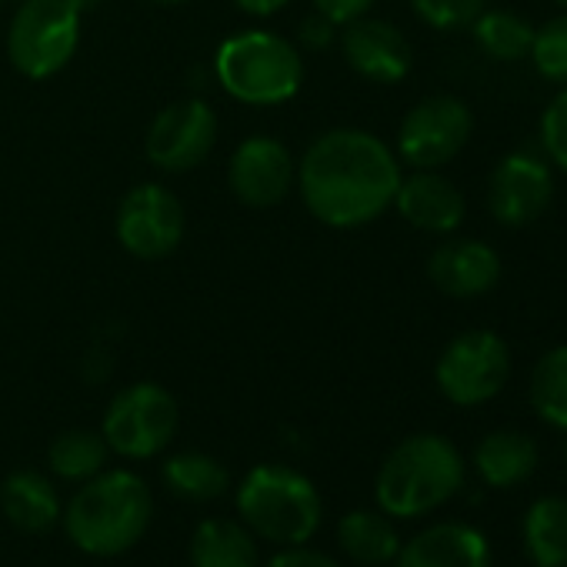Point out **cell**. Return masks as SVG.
<instances>
[{
	"label": "cell",
	"mask_w": 567,
	"mask_h": 567,
	"mask_svg": "<svg viewBox=\"0 0 567 567\" xmlns=\"http://www.w3.org/2000/svg\"><path fill=\"white\" fill-rule=\"evenodd\" d=\"M404 164L394 147L364 127L318 134L298 161V194L315 220L358 230L391 210Z\"/></svg>",
	"instance_id": "1"
},
{
	"label": "cell",
	"mask_w": 567,
	"mask_h": 567,
	"mask_svg": "<svg viewBox=\"0 0 567 567\" xmlns=\"http://www.w3.org/2000/svg\"><path fill=\"white\" fill-rule=\"evenodd\" d=\"M154 497L144 477L114 467L84 481L64 511V530L71 544L91 557L127 554L151 527Z\"/></svg>",
	"instance_id": "2"
},
{
	"label": "cell",
	"mask_w": 567,
	"mask_h": 567,
	"mask_svg": "<svg viewBox=\"0 0 567 567\" xmlns=\"http://www.w3.org/2000/svg\"><path fill=\"white\" fill-rule=\"evenodd\" d=\"M214 78L244 107H280L305 87V58L291 38L267 28H244L217 44Z\"/></svg>",
	"instance_id": "3"
},
{
	"label": "cell",
	"mask_w": 567,
	"mask_h": 567,
	"mask_svg": "<svg viewBox=\"0 0 567 567\" xmlns=\"http://www.w3.org/2000/svg\"><path fill=\"white\" fill-rule=\"evenodd\" d=\"M464 484V457L444 434H411L381 464L374 481L378 507L394 517H424L447 504Z\"/></svg>",
	"instance_id": "4"
},
{
	"label": "cell",
	"mask_w": 567,
	"mask_h": 567,
	"mask_svg": "<svg viewBox=\"0 0 567 567\" xmlns=\"http://www.w3.org/2000/svg\"><path fill=\"white\" fill-rule=\"evenodd\" d=\"M240 524L280 547L308 544L324 517L321 494L315 481L288 464H257L244 474L237 487Z\"/></svg>",
	"instance_id": "5"
},
{
	"label": "cell",
	"mask_w": 567,
	"mask_h": 567,
	"mask_svg": "<svg viewBox=\"0 0 567 567\" xmlns=\"http://www.w3.org/2000/svg\"><path fill=\"white\" fill-rule=\"evenodd\" d=\"M84 11L74 0H21L8 24V61L28 81L61 74L81 48Z\"/></svg>",
	"instance_id": "6"
},
{
	"label": "cell",
	"mask_w": 567,
	"mask_h": 567,
	"mask_svg": "<svg viewBox=\"0 0 567 567\" xmlns=\"http://www.w3.org/2000/svg\"><path fill=\"white\" fill-rule=\"evenodd\" d=\"M177 421L181 411L174 394L154 381H137L114 394L104 411L101 434L111 454H121L127 461H147L174 441Z\"/></svg>",
	"instance_id": "7"
},
{
	"label": "cell",
	"mask_w": 567,
	"mask_h": 567,
	"mask_svg": "<svg viewBox=\"0 0 567 567\" xmlns=\"http://www.w3.org/2000/svg\"><path fill=\"white\" fill-rule=\"evenodd\" d=\"M511 378V351L494 331H464L441 351L434 364L437 391L457 408L494 401Z\"/></svg>",
	"instance_id": "8"
},
{
	"label": "cell",
	"mask_w": 567,
	"mask_h": 567,
	"mask_svg": "<svg viewBox=\"0 0 567 567\" xmlns=\"http://www.w3.org/2000/svg\"><path fill=\"white\" fill-rule=\"evenodd\" d=\"M471 134V107L454 94H431L404 114L394 154L411 171H441L467 147Z\"/></svg>",
	"instance_id": "9"
},
{
	"label": "cell",
	"mask_w": 567,
	"mask_h": 567,
	"mask_svg": "<svg viewBox=\"0 0 567 567\" xmlns=\"http://www.w3.org/2000/svg\"><path fill=\"white\" fill-rule=\"evenodd\" d=\"M187 230L184 204L164 184H137L131 187L114 217L117 244L137 260H164L171 257Z\"/></svg>",
	"instance_id": "10"
},
{
	"label": "cell",
	"mask_w": 567,
	"mask_h": 567,
	"mask_svg": "<svg viewBox=\"0 0 567 567\" xmlns=\"http://www.w3.org/2000/svg\"><path fill=\"white\" fill-rule=\"evenodd\" d=\"M217 144V114L204 97H181L154 114L144 134L147 161L164 174L200 167Z\"/></svg>",
	"instance_id": "11"
},
{
	"label": "cell",
	"mask_w": 567,
	"mask_h": 567,
	"mask_svg": "<svg viewBox=\"0 0 567 567\" xmlns=\"http://www.w3.org/2000/svg\"><path fill=\"white\" fill-rule=\"evenodd\" d=\"M298 184V161L291 147L270 134L244 137L227 161V187L244 207L264 210L288 200Z\"/></svg>",
	"instance_id": "12"
},
{
	"label": "cell",
	"mask_w": 567,
	"mask_h": 567,
	"mask_svg": "<svg viewBox=\"0 0 567 567\" xmlns=\"http://www.w3.org/2000/svg\"><path fill=\"white\" fill-rule=\"evenodd\" d=\"M554 200V171L547 157L514 151L501 157L487 177V210L504 227H527Z\"/></svg>",
	"instance_id": "13"
},
{
	"label": "cell",
	"mask_w": 567,
	"mask_h": 567,
	"mask_svg": "<svg viewBox=\"0 0 567 567\" xmlns=\"http://www.w3.org/2000/svg\"><path fill=\"white\" fill-rule=\"evenodd\" d=\"M338 48H341L344 64L371 84L394 87L414 68L411 41L404 38V31L398 24L371 18V14L344 24L338 34Z\"/></svg>",
	"instance_id": "14"
},
{
	"label": "cell",
	"mask_w": 567,
	"mask_h": 567,
	"mask_svg": "<svg viewBox=\"0 0 567 567\" xmlns=\"http://www.w3.org/2000/svg\"><path fill=\"white\" fill-rule=\"evenodd\" d=\"M427 280L454 301L484 298L501 280V254L477 237H447L427 257Z\"/></svg>",
	"instance_id": "15"
},
{
	"label": "cell",
	"mask_w": 567,
	"mask_h": 567,
	"mask_svg": "<svg viewBox=\"0 0 567 567\" xmlns=\"http://www.w3.org/2000/svg\"><path fill=\"white\" fill-rule=\"evenodd\" d=\"M411 227L424 234H454L464 224L467 200L461 187L444 177L441 171H411L401 177L394 204H391Z\"/></svg>",
	"instance_id": "16"
},
{
	"label": "cell",
	"mask_w": 567,
	"mask_h": 567,
	"mask_svg": "<svg viewBox=\"0 0 567 567\" xmlns=\"http://www.w3.org/2000/svg\"><path fill=\"white\" fill-rule=\"evenodd\" d=\"M394 567H491V544L471 524H431L401 544Z\"/></svg>",
	"instance_id": "17"
},
{
	"label": "cell",
	"mask_w": 567,
	"mask_h": 567,
	"mask_svg": "<svg viewBox=\"0 0 567 567\" xmlns=\"http://www.w3.org/2000/svg\"><path fill=\"white\" fill-rule=\"evenodd\" d=\"M474 471L481 474L487 487H497V491L517 487L537 471V444L524 431L497 427L477 441Z\"/></svg>",
	"instance_id": "18"
},
{
	"label": "cell",
	"mask_w": 567,
	"mask_h": 567,
	"mask_svg": "<svg viewBox=\"0 0 567 567\" xmlns=\"http://www.w3.org/2000/svg\"><path fill=\"white\" fill-rule=\"evenodd\" d=\"M0 507L8 520L24 534H44L61 517V497L48 474L21 467L0 484Z\"/></svg>",
	"instance_id": "19"
},
{
	"label": "cell",
	"mask_w": 567,
	"mask_h": 567,
	"mask_svg": "<svg viewBox=\"0 0 567 567\" xmlns=\"http://www.w3.org/2000/svg\"><path fill=\"white\" fill-rule=\"evenodd\" d=\"M190 567H257L254 534L230 517H207L190 534Z\"/></svg>",
	"instance_id": "20"
},
{
	"label": "cell",
	"mask_w": 567,
	"mask_h": 567,
	"mask_svg": "<svg viewBox=\"0 0 567 567\" xmlns=\"http://www.w3.org/2000/svg\"><path fill=\"white\" fill-rule=\"evenodd\" d=\"M520 537L534 567H567V497H537L524 511Z\"/></svg>",
	"instance_id": "21"
},
{
	"label": "cell",
	"mask_w": 567,
	"mask_h": 567,
	"mask_svg": "<svg viewBox=\"0 0 567 567\" xmlns=\"http://www.w3.org/2000/svg\"><path fill=\"white\" fill-rule=\"evenodd\" d=\"M384 511H351L338 524V544L341 550L364 564V567H381L391 564L401 550V534L391 524Z\"/></svg>",
	"instance_id": "22"
},
{
	"label": "cell",
	"mask_w": 567,
	"mask_h": 567,
	"mask_svg": "<svg viewBox=\"0 0 567 567\" xmlns=\"http://www.w3.org/2000/svg\"><path fill=\"white\" fill-rule=\"evenodd\" d=\"M161 477L167 484V491L181 501H194V504H204V501H214L227 491L230 484V474L227 467L204 454V451H181V454H171L161 467Z\"/></svg>",
	"instance_id": "23"
},
{
	"label": "cell",
	"mask_w": 567,
	"mask_h": 567,
	"mask_svg": "<svg viewBox=\"0 0 567 567\" xmlns=\"http://www.w3.org/2000/svg\"><path fill=\"white\" fill-rule=\"evenodd\" d=\"M467 31L474 34V44L481 48V54L497 64L524 61L534 41V24L504 8H484Z\"/></svg>",
	"instance_id": "24"
},
{
	"label": "cell",
	"mask_w": 567,
	"mask_h": 567,
	"mask_svg": "<svg viewBox=\"0 0 567 567\" xmlns=\"http://www.w3.org/2000/svg\"><path fill=\"white\" fill-rule=\"evenodd\" d=\"M107 457H111V447H107L104 434L87 431V427L64 431L48 447L51 474L61 477V481H78V484H84V481L97 477L101 471H107Z\"/></svg>",
	"instance_id": "25"
},
{
	"label": "cell",
	"mask_w": 567,
	"mask_h": 567,
	"mask_svg": "<svg viewBox=\"0 0 567 567\" xmlns=\"http://www.w3.org/2000/svg\"><path fill=\"white\" fill-rule=\"evenodd\" d=\"M527 398H530L534 414L547 427L567 431V344L550 348L547 354L537 358L530 371Z\"/></svg>",
	"instance_id": "26"
},
{
	"label": "cell",
	"mask_w": 567,
	"mask_h": 567,
	"mask_svg": "<svg viewBox=\"0 0 567 567\" xmlns=\"http://www.w3.org/2000/svg\"><path fill=\"white\" fill-rule=\"evenodd\" d=\"M527 58L544 81L567 87V11H560L550 21H544L540 28H534Z\"/></svg>",
	"instance_id": "27"
},
{
	"label": "cell",
	"mask_w": 567,
	"mask_h": 567,
	"mask_svg": "<svg viewBox=\"0 0 567 567\" xmlns=\"http://www.w3.org/2000/svg\"><path fill=\"white\" fill-rule=\"evenodd\" d=\"M484 8L487 0H411V11L417 14V21L444 34L467 31Z\"/></svg>",
	"instance_id": "28"
},
{
	"label": "cell",
	"mask_w": 567,
	"mask_h": 567,
	"mask_svg": "<svg viewBox=\"0 0 567 567\" xmlns=\"http://www.w3.org/2000/svg\"><path fill=\"white\" fill-rule=\"evenodd\" d=\"M537 137H540L547 164H554L560 174H567V87H560L547 101L540 124H537Z\"/></svg>",
	"instance_id": "29"
},
{
	"label": "cell",
	"mask_w": 567,
	"mask_h": 567,
	"mask_svg": "<svg viewBox=\"0 0 567 567\" xmlns=\"http://www.w3.org/2000/svg\"><path fill=\"white\" fill-rule=\"evenodd\" d=\"M338 34H341V28L334 21H328L324 14L311 11L301 21V31H298V41L295 44L305 48V51H324V48H334L338 44Z\"/></svg>",
	"instance_id": "30"
},
{
	"label": "cell",
	"mask_w": 567,
	"mask_h": 567,
	"mask_svg": "<svg viewBox=\"0 0 567 567\" xmlns=\"http://www.w3.org/2000/svg\"><path fill=\"white\" fill-rule=\"evenodd\" d=\"M374 4H378V0H311V8L318 14H324L328 21H334L338 28H344V24L371 14Z\"/></svg>",
	"instance_id": "31"
},
{
	"label": "cell",
	"mask_w": 567,
	"mask_h": 567,
	"mask_svg": "<svg viewBox=\"0 0 567 567\" xmlns=\"http://www.w3.org/2000/svg\"><path fill=\"white\" fill-rule=\"evenodd\" d=\"M264 567H341V564L334 557L321 554V550H311V547L298 544V547H288V550L274 554Z\"/></svg>",
	"instance_id": "32"
},
{
	"label": "cell",
	"mask_w": 567,
	"mask_h": 567,
	"mask_svg": "<svg viewBox=\"0 0 567 567\" xmlns=\"http://www.w3.org/2000/svg\"><path fill=\"white\" fill-rule=\"evenodd\" d=\"M230 4L240 11V14H247V18H274V14H280L284 8L291 4V0H230Z\"/></svg>",
	"instance_id": "33"
},
{
	"label": "cell",
	"mask_w": 567,
	"mask_h": 567,
	"mask_svg": "<svg viewBox=\"0 0 567 567\" xmlns=\"http://www.w3.org/2000/svg\"><path fill=\"white\" fill-rule=\"evenodd\" d=\"M151 4H157V8H181V4H187V0H151Z\"/></svg>",
	"instance_id": "34"
},
{
	"label": "cell",
	"mask_w": 567,
	"mask_h": 567,
	"mask_svg": "<svg viewBox=\"0 0 567 567\" xmlns=\"http://www.w3.org/2000/svg\"><path fill=\"white\" fill-rule=\"evenodd\" d=\"M74 4H78L81 11H91V8L97 4V0H74Z\"/></svg>",
	"instance_id": "35"
},
{
	"label": "cell",
	"mask_w": 567,
	"mask_h": 567,
	"mask_svg": "<svg viewBox=\"0 0 567 567\" xmlns=\"http://www.w3.org/2000/svg\"><path fill=\"white\" fill-rule=\"evenodd\" d=\"M550 4H557L560 11H567V0H550Z\"/></svg>",
	"instance_id": "36"
},
{
	"label": "cell",
	"mask_w": 567,
	"mask_h": 567,
	"mask_svg": "<svg viewBox=\"0 0 567 567\" xmlns=\"http://www.w3.org/2000/svg\"><path fill=\"white\" fill-rule=\"evenodd\" d=\"M564 467H567V444H564Z\"/></svg>",
	"instance_id": "37"
},
{
	"label": "cell",
	"mask_w": 567,
	"mask_h": 567,
	"mask_svg": "<svg viewBox=\"0 0 567 567\" xmlns=\"http://www.w3.org/2000/svg\"><path fill=\"white\" fill-rule=\"evenodd\" d=\"M0 8H4V0H0Z\"/></svg>",
	"instance_id": "38"
}]
</instances>
